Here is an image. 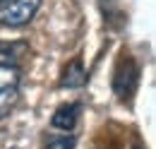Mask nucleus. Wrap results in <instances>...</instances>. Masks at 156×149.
<instances>
[{"label": "nucleus", "mask_w": 156, "mask_h": 149, "mask_svg": "<svg viewBox=\"0 0 156 149\" xmlns=\"http://www.w3.org/2000/svg\"><path fill=\"white\" fill-rule=\"evenodd\" d=\"M41 0H2L0 2V24L5 27H24L39 12Z\"/></svg>", "instance_id": "f257e3e1"}, {"label": "nucleus", "mask_w": 156, "mask_h": 149, "mask_svg": "<svg viewBox=\"0 0 156 149\" xmlns=\"http://www.w3.org/2000/svg\"><path fill=\"white\" fill-rule=\"evenodd\" d=\"M137 82H139V65L130 56L120 58L115 67V77H113V92L118 94V99H127L135 92Z\"/></svg>", "instance_id": "f03ea898"}, {"label": "nucleus", "mask_w": 156, "mask_h": 149, "mask_svg": "<svg viewBox=\"0 0 156 149\" xmlns=\"http://www.w3.org/2000/svg\"><path fill=\"white\" fill-rule=\"evenodd\" d=\"M79 113H82V104H67V106H60L58 111L53 113L51 118V125L58 128V130H72L79 120Z\"/></svg>", "instance_id": "7ed1b4c3"}, {"label": "nucleus", "mask_w": 156, "mask_h": 149, "mask_svg": "<svg viewBox=\"0 0 156 149\" xmlns=\"http://www.w3.org/2000/svg\"><path fill=\"white\" fill-rule=\"evenodd\" d=\"M87 84V70L79 60H70L65 65V70L60 74V87H67V89H77Z\"/></svg>", "instance_id": "20e7f679"}, {"label": "nucleus", "mask_w": 156, "mask_h": 149, "mask_svg": "<svg viewBox=\"0 0 156 149\" xmlns=\"http://www.w3.org/2000/svg\"><path fill=\"white\" fill-rule=\"evenodd\" d=\"M17 84H20V70L10 63H0V94L17 89Z\"/></svg>", "instance_id": "39448f33"}, {"label": "nucleus", "mask_w": 156, "mask_h": 149, "mask_svg": "<svg viewBox=\"0 0 156 149\" xmlns=\"http://www.w3.org/2000/svg\"><path fill=\"white\" fill-rule=\"evenodd\" d=\"M27 53H29V43H24V41L0 43V56H2V58H12V60H17V58H24Z\"/></svg>", "instance_id": "423d86ee"}, {"label": "nucleus", "mask_w": 156, "mask_h": 149, "mask_svg": "<svg viewBox=\"0 0 156 149\" xmlns=\"http://www.w3.org/2000/svg\"><path fill=\"white\" fill-rule=\"evenodd\" d=\"M17 101H20V92L17 89H10V92L0 94V118L10 115V111L17 106Z\"/></svg>", "instance_id": "0eeeda50"}, {"label": "nucleus", "mask_w": 156, "mask_h": 149, "mask_svg": "<svg viewBox=\"0 0 156 149\" xmlns=\"http://www.w3.org/2000/svg\"><path fill=\"white\" fill-rule=\"evenodd\" d=\"M46 149H75V137H53L48 140Z\"/></svg>", "instance_id": "6e6552de"}, {"label": "nucleus", "mask_w": 156, "mask_h": 149, "mask_svg": "<svg viewBox=\"0 0 156 149\" xmlns=\"http://www.w3.org/2000/svg\"><path fill=\"white\" fill-rule=\"evenodd\" d=\"M0 2H2V0H0Z\"/></svg>", "instance_id": "1a4fd4ad"}]
</instances>
